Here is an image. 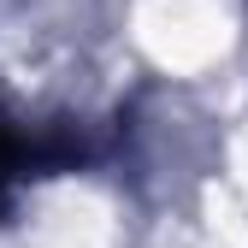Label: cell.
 I'll list each match as a JSON object with an SVG mask.
<instances>
[{
    "label": "cell",
    "mask_w": 248,
    "mask_h": 248,
    "mask_svg": "<svg viewBox=\"0 0 248 248\" xmlns=\"http://www.w3.org/2000/svg\"><path fill=\"white\" fill-rule=\"evenodd\" d=\"M24 171V142L6 130V124H0V195H6L12 189V177Z\"/></svg>",
    "instance_id": "1"
}]
</instances>
